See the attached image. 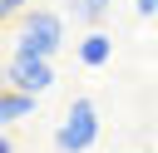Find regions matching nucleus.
Instances as JSON below:
<instances>
[{
  "instance_id": "obj_1",
  "label": "nucleus",
  "mask_w": 158,
  "mask_h": 153,
  "mask_svg": "<svg viewBox=\"0 0 158 153\" xmlns=\"http://www.w3.org/2000/svg\"><path fill=\"white\" fill-rule=\"evenodd\" d=\"M64 49V15L59 10H25L15 30V54H40L54 59Z\"/></svg>"
},
{
  "instance_id": "obj_2",
  "label": "nucleus",
  "mask_w": 158,
  "mask_h": 153,
  "mask_svg": "<svg viewBox=\"0 0 158 153\" xmlns=\"http://www.w3.org/2000/svg\"><path fill=\"white\" fill-rule=\"evenodd\" d=\"M94 143H99V104L79 94V99L64 109L59 128H54V148H59V153H89Z\"/></svg>"
},
{
  "instance_id": "obj_3",
  "label": "nucleus",
  "mask_w": 158,
  "mask_h": 153,
  "mask_svg": "<svg viewBox=\"0 0 158 153\" xmlns=\"http://www.w3.org/2000/svg\"><path fill=\"white\" fill-rule=\"evenodd\" d=\"M0 84H10V89H30V94H49V89H54V64L40 59V54H10Z\"/></svg>"
},
{
  "instance_id": "obj_4",
  "label": "nucleus",
  "mask_w": 158,
  "mask_h": 153,
  "mask_svg": "<svg viewBox=\"0 0 158 153\" xmlns=\"http://www.w3.org/2000/svg\"><path fill=\"white\" fill-rule=\"evenodd\" d=\"M30 114H40V94H30V89H0V128H10V123H20V118H30Z\"/></svg>"
},
{
  "instance_id": "obj_5",
  "label": "nucleus",
  "mask_w": 158,
  "mask_h": 153,
  "mask_svg": "<svg viewBox=\"0 0 158 153\" xmlns=\"http://www.w3.org/2000/svg\"><path fill=\"white\" fill-rule=\"evenodd\" d=\"M74 54H79V64H84V69H104V64L114 59V35H104V30H89V35L74 44Z\"/></svg>"
},
{
  "instance_id": "obj_6",
  "label": "nucleus",
  "mask_w": 158,
  "mask_h": 153,
  "mask_svg": "<svg viewBox=\"0 0 158 153\" xmlns=\"http://www.w3.org/2000/svg\"><path fill=\"white\" fill-rule=\"evenodd\" d=\"M109 10H114V0H69V15H74L79 25H89V30H99Z\"/></svg>"
},
{
  "instance_id": "obj_7",
  "label": "nucleus",
  "mask_w": 158,
  "mask_h": 153,
  "mask_svg": "<svg viewBox=\"0 0 158 153\" xmlns=\"http://www.w3.org/2000/svg\"><path fill=\"white\" fill-rule=\"evenodd\" d=\"M25 10H30V0H0V15L5 20H20Z\"/></svg>"
},
{
  "instance_id": "obj_8",
  "label": "nucleus",
  "mask_w": 158,
  "mask_h": 153,
  "mask_svg": "<svg viewBox=\"0 0 158 153\" xmlns=\"http://www.w3.org/2000/svg\"><path fill=\"white\" fill-rule=\"evenodd\" d=\"M133 15H143V20L158 15V0H133Z\"/></svg>"
},
{
  "instance_id": "obj_9",
  "label": "nucleus",
  "mask_w": 158,
  "mask_h": 153,
  "mask_svg": "<svg viewBox=\"0 0 158 153\" xmlns=\"http://www.w3.org/2000/svg\"><path fill=\"white\" fill-rule=\"evenodd\" d=\"M0 153H15V138H10V128L0 133Z\"/></svg>"
}]
</instances>
